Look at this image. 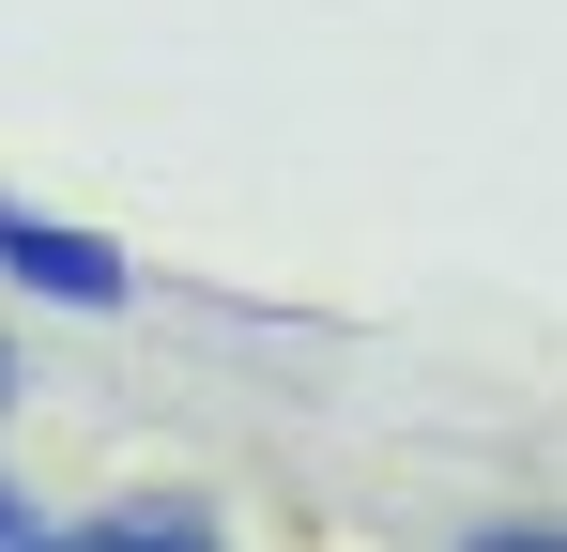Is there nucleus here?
Segmentation results:
<instances>
[{
	"label": "nucleus",
	"instance_id": "nucleus-4",
	"mask_svg": "<svg viewBox=\"0 0 567 552\" xmlns=\"http://www.w3.org/2000/svg\"><path fill=\"white\" fill-rule=\"evenodd\" d=\"M0 415H16V338H0Z\"/></svg>",
	"mask_w": 567,
	"mask_h": 552
},
{
	"label": "nucleus",
	"instance_id": "nucleus-2",
	"mask_svg": "<svg viewBox=\"0 0 567 552\" xmlns=\"http://www.w3.org/2000/svg\"><path fill=\"white\" fill-rule=\"evenodd\" d=\"M0 552H230V522L185 507V491H138V507H47L31 538H0Z\"/></svg>",
	"mask_w": 567,
	"mask_h": 552
},
{
	"label": "nucleus",
	"instance_id": "nucleus-3",
	"mask_svg": "<svg viewBox=\"0 0 567 552\" xmlns=\"http://www.w3.org/2000/svg\"><path fill=\"white\" fill-rule=\"evenodd\" d=\"M445 552H567V507H475Z\"/></svg>",
	"mask_w": 567,
	"mask_h": 552
},
{
	"label": "nucleus",
	"instance_id": "nucleus-1",
	"mask_svg": "<svg viewBox=\"0 0 567 552\" xmlns=\"http://www.w3.org/2000/svg\"><path fill=\"white\" fill-rule=\"evenodd\" d=\"M0 276L31 307H62V323H123L138 307V262L107 231H78V215H31V200H0Z\"/></svg>",
	"mask_w": 567,
	"mask_h": 552
}]
</instances>
